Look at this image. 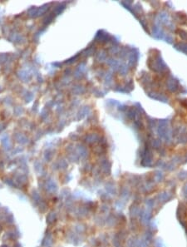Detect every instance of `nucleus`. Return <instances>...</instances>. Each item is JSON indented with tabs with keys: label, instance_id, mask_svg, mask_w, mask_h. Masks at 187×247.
I'll list each match as a JSON object with an SVG mask.
<instances>
[{
	"label": "nucleus",
	"instance_id": "nucleus-1",
	"mask_svg": "<svg viewBox=\"0 0 187 247\" xmlns=\"http://www.w3.org/2000/svg\"><path fill=\"white\" fill-rule=\"evenodd\" d=\"M186 233H187V231H186Z\"/></svg>",
	"mask_w": 187,
	"mask_h": 247
}]
</instances>
